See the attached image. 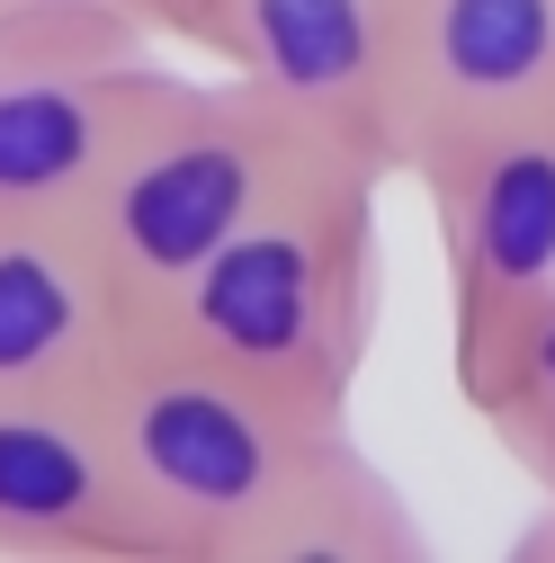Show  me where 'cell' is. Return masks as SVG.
Masks as SVG:
<instances>
[{"label":"cell","mask_w":555,"mask_h":563,"mask_svg":"<svg viewBox=\"0 0 555 563\" xmlns=\"http://www.w3.org/2000/svg\"><path fill=\"white\" fill-rule=\"evenodd\" d=\"M126 349L117 277L81 216H0V385L99 394Z\"/></svg>","instance_id":"obj_9"},{"label":"cell","mask_w":555,"mask_h":563,"mask_svg":"<svg viewBox=\"0 0 555 563\" xmlns=\"http://www.w3.org/2000/svg\"><path fill=\"white\" fill-rule=\"evenodd\" d=\"M162 81L144 36L0 19V216H81Z\"/></svg>","instance_id":"obj_5"},{"label":"cell","mask_w":555,"mask_h":563,"mask_svg":"<svg viewBox=\"0 0 555 563\" xmlns=\"http://www.w3.org/2000/svg\"><path fill=\"white\" fill-rule=\"evenodd\" d=\"M466 411L546 501H555V296L502 340V358L466 385Z\"/></svg>","instance_id":"obj_10"},{"label":"cell","mask_w":555,"mask_h":563,"mask_svg":"<svg viewBox=\"0 0 555 563\" xmlns=\"http://www.w3.org/2000/svg\"><path fill=\"white\" fill-rule=\"evenodd\" d=\"M144 563H422L431 537L350 420L126 340L99 376Z\"/></svg>","instance_id":"obj_1"},{"label":"cell","mask_w":555,"mask_h":563,"mask_svg":"<svg viewBox=\"0 0 555 563\" xmlns=\"http://www.w3.org/2000/svg\"><path fill=\"white\" fill-rule=\"evenodd\" d=\"M0 554L10 563H144L99 394L0 385Z\"/></svg>","instance_id":"obj_8"},{"label":"cell","mask_w":555,"mask_h":563,"mask_svg":"<svg viewBox=\"0 0 555 563\" xmlns=\"http://www.w3.org/2000/svg\"><path fill=\"white\" fill-rule=\"evenodd\" d=\"M331 153H350V144H331L323 125L278 108L269 90H251L233 73H171L81 206V224L117 277L126 331Z\"/></svg>","instance_id":"obj_3"},{"label":"cell","mask_w":555,"mask_h":563,"mask_svg":"<svg viewBox=\"0 0 555 563\" xmlns=\"http://www.w3.org/2000/svg\"><path fill=\"white\" fill-rule=\"evenodd\" d=\"M0 19H73V27H117V36L171 45L179 0H0Z\"/></svg>","instance_id":"obj_11"},{"label":"cell","mask_w":555,"mask_h":563,"mask_svg":"<svg viewBox=\"0 0 555 563\" xmlns=\"http://www.w3.org/2000/svg\"><path fill=\"white\" fill-rule=\"evenodd\" d=\"M385 179L394 170L368 153H331L197 277H179L126 340L179 349V358H206L296 411L350 420L385 305V251H377Z\"/></svg>","instance_id":"obj_2"},{"label":"cell","mask_w":555,"mask_h":563,"mask_svg":"<svg viewBox=\"0 0 555 563\" xmlns=\"http://www.w3.org/2000/svg\"><path fill=\"white\" fill-rule=\"evenodd\" d=\"M546 510H555V501H546Z\"/></svg>","instance_id":"obj_12"},{"label":"cell","mask_w":555,"mask_h":563,"mask_svg":"<svg viewBox=\"0 0 555 563\" xmlns=\"http://www.w3.org/2000/svg\"><path fill=\"white\" fill-rule=\"evenodd\" d=\"M439 268H448V367L457 394L502 358V340L555 296V108L502 117L412 153Z\"/></svg>","instance_id":"obj_4"},{"label":"cell","mask_w":555,"mask_h":563,"mask_svg":"<svg viewBox=\"0 0 555 563\" xmlns=\"http://www.w3.org/2000/svg\"><path fill=\"white\" fill-rule=\"evenodd\" d=\"M555 108V0H394V179L448 134Z\"/></svg>","instance_id":"obj_7"},{"label":"cell","mask_w":555,"mask_h":563,"mask_svg":"<svg viewBox=\"0 0 555 563\" xmlns=\"http://www.w3.org/2000/svg\"><path fill=\"white\" fill-rule=\"evenodd\" d=\"M171 45L269 90L350 153H385V90H394V0H179Z\"/></svg>","instance_id":"obj_6"}]
</instances>
